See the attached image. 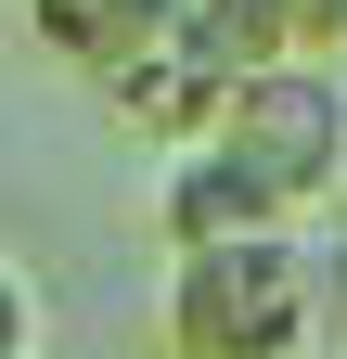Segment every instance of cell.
I'll list each match as a JSON object with an SVG mask.
<instances>
[{"label": "cell", "instance_id": "cell-3", "mask_svg": "<svg viewBox=\"0 0 347 359\" xmlns=\"http://www.w3.org/2000/svg\"><path fill=\"white\" fill-rule=\"evenodd\" d=\"M181 65L257 90L283 65H347V0H181Z\"/></svg>", "mask_w": 347, "mask_h": 359}, {"label": "cell", "instance_id": "cell-1", "mask_svg": "<svg viewBox=\"0 0 347 359\" xmlns=\"http://www.w3.org/2000/svg\"><path fill=\"white\" fill-rule=\"evenodd\" d=\"M347 321V257L309 231H244L167 269V346L181 359H309Z\"/></svg>", "mask_w": 347, "mask_h": 359}, {"label": "cell", "instance_id": "cell-6", "mask_svg": "<svg viewBox=\"0 0 347 359\" xmlns=\"http://www.w3.org/2000/svg\"><path fill=\"white\" fill-rule=\"evenodd\" d=\"M26 346H39V295L13 283V257H0V359H26Z\"/></svg>", "mask_w": 347, "mask_h": 359}, {"label": "cell", "instance_id": "cell-4", "mask_svg": "<svg viewBox=\"0 0 347 359\" xmlns=\"http://www.w3.org/2000/svg\"><path fill=\"white\" fill-rule=\"evenodd\" d=\"M26 26L52 39L91 90H116V103L181 52V0H26Z\"/></svg>", "mask_w": 347, "mask_h": 359}, {"label": "cell", "instance_id": "cell-5", "mask_svg": "<svg viewBox=\"0 0 347 359\" xmlns=\"http://www.w3.org/2000/svg\"><path fill=\"white\" fill-rule=\"evenodd\" d=\"M155 218H167V244L181 257H206V244H244V231H296V218H270V193L206 142V154H167V180H155Z\"/></svg>", "mask_w": 347, "mask_h": 359}, {"label": "cell", "instance_id": "cell-2", "mask_svg": "<svg viewBox=\"0 0 347 359\" xmlns=\"http://www.w3.org/2000/svg\"><path fill=\"white\" fill-rule=\"evenodd\" d=\"M219 154L270 193V218H309L334 180H347V77L334 65H283L219 103Z\"/></svg>", "mask_w": 347, "mask_h": 359}]
</instances>
